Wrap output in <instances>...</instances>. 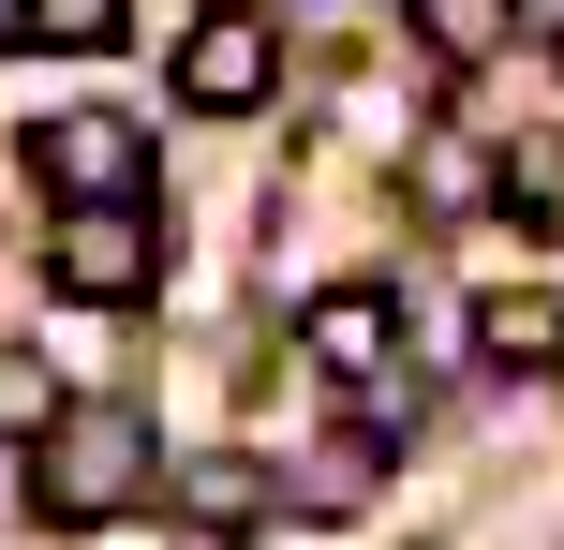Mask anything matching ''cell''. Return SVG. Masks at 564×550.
Wrapping results in <instances>:
<instances>
[{"label":"cell","mask_w":564,"mask_h":550,"mask_svg":"<svg viewBox=\"0 0 564 550\" xmlns=\"http://www.w3.org/2000/svg\"><path fill=\"white\" fill-rule=\"evenodd\" d=\"M15 492H30L45 536H105V521H134V506L164 492V446H149L134 402H59V432H30Z\"/></svg>","instance_id":"1"},{"label":"cell","mask_w":564,"mask_h":550,"mask_svg":"<svg viewBox=\"0 0 564 550\" xmlns=\"http://www.w3.org/2000/svg\"><path fill=\"white\" fill-rule=\"evenodd\" d=\"M45 283H59V298H105V313H134V298L164 283V224H149V194L59 208V224H45Z\"/></svg>","instance_id":"2"},{"label":"cell","mask_w":564,"mask_h":550,"mask_svg":"<svg viewBox=\"0 0 564 550\" xmlns=\"http://www.w3.org/2000/svg\"><path fill=\"white\" fill-rule=\"evenodd\" d=\"M30 179H45L59 208L149 194V119H119V105H45V119H30Z\"/></svg>","instance_id":"3"},{"label":"cell","mask_w":564,"mask_h":550,"mask_svg":"<svg viewBox=\"0 0 564 550\" xmlns=\"http://www.w3.org/2000/svg\"><path fill=\"white\" fill-rule=\"evenodd\" d=\"M164 75H178V105H208V119H253L268 89H282V30L253 15V0H208V15L178 30V60H164Z\"/></svg>","instance_id":"4"},{"label":"cell","mask_w":564,"mask_h":550,"mask_svg":"<svg viewBox=\"0 0 564 550\" xmlns=\"http://www.w3.org/2000/svg\"><path fill=\"white\" fill-rule=\"evenodd\" d=\"M297 357H312L327 387H387V357H401V298H387V283H327V298L297 313Z\"/></svg>","instance_id":"5"},{"label":"cell","mask_w":564,"mask_h":550,"mask_svg":"<svg viewBox=\"0 0 564 550\" xmlns=\"http://www.w3.org/2000/svg\"><path fill=\"white\" fill-rule=\"evenodd\" d=\"M476 357L490 373H564V298L550 283H490L476 298Z\"/></svg>","instance_id":"6"},{"label":"cell","mask_w":564,"mask_h":550,"mask_svg":"<svg viewBox=\"0 0 564 550\" xmlns=\"http://www.w3.org/2000/svg\"><path fill=\"white\" fill-rule=\"evenodd\" d=\"M520 30H535V15H520V0H416V45L446 60V75H476V60H506Z\"/></svg>","instance_id":"7"},{"label":"cell","mask_w":564,"mask_h":550,"mask_svg":"<svg viewBox=\"0 0 564 550\" xmlns=\"http://www.w3.org/2000/svg\"><path fill=\"white\" fill-rule=\"evenodd\" d=\"M178 521H194V536H253V521H282V476H253V462H194V476H178Z\"/></svg>","instance_id":"8"},{"label":"cell","mask_w":564,"mask_h":550,"mask_svg":"<svg viewBox=\"0 0 564 550\" xmlns=\"http://www.w3.org/2000/svg\"><path fill=\"white\" fill-rule=\"evenodd\" d=\"M506 208L535 238H564V134H535V149H506Z\"/></svg>","instance_id":"9"},{"label":"cell","mask_w":564,"mask_h":550,"mask_svg":"<svg viewBox=\"0 0 564 550\" xmlns=\"http://www.w3.org/2000/svg\"><path fill=\"white\" fill-rule=\"evenodd\" d=\"M30 45H59V60H105V45H119V0H30Z\"/></svg>","instance_id":"10"},{"label":"cell","mask_w":564,"mask_h":550,"mask_svg":"<svg viewBox=\"0 0 564 550\" xmlns=\"http://www.w3.org/2000/svg\"><path fill=\"white\" fill-rule=\"evenodd\" d=\"M30 432H59V373L45 357H0V446H30Z\"/></svg>","instance_id":"11"},{"label":"cell","mask_w":564,"mask_h":550,"mask_svg":"<svg viewBox=\"0 0 564 550\" xmlns=\"http://www.w3.org/2000/svg\"><path fill=\"white\" fill-rule=\"evenodd\" d=\"M282 506H371V446H327L312 476H282Z\"/></svg>","instance_id":"12"},{"label":"cell","mask_w":564,"mask_h":550,"mask_svg":"<svg viewBox=\"0 0 564 550\" xmlns=\"http://www.w3.org/2000/svg\"><path fill=\"white\" fill-rule=\"evenodd\" d=\"M0 45H30V0H0Z\"/></svg>","instance_id":"13"},{"label":"cell","mask_w":564,"mask_h":550,"mask_svg":"<svg viewBox=\"0 0 564 550\" xmlns=\"http://www.w3.org/2000/svg\"><path fill=\"white\" fill-rule=\"evenodd\" d=\"M520 15H535V30H550V45H564V0H520Z\"/></svg>","instance_id":"14"}]
</instances>
